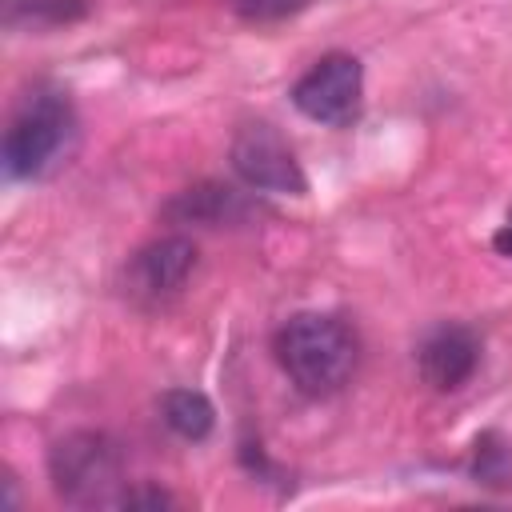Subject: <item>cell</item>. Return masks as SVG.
<instances>
[{"label":"cell","mask_w":512,"mask_h":512,"mask_svg":"<svg viewBox=\"0 0 512 512\" xmlns=\"http://www.w3.org/2000/svg\"><path fill=\"white\" fill-rule=\"evenodd\" d=\"M272 352L296 392L324 400L352 380L360 360V340L332 312H296L276 328Z\"/></svg>","instance_id":"1"},{"label":"cell","mask_w":512,"mask_h":512,"mask_svg":"<svg viewBox=\"0 0 512 512\" xmlns=\"http://www.w3.org/2000/svg\"><path fill=\"white\" fill-rule=\"evenodd\" d=\"M76 148V108L56 88L28 92L4 128V172L12 180H40L56 172Z\"/></svg>","instance_id":"2"},{"label":"cell","mask_w":512,"mask_h":512,"mask_svg":"<svg viewBox=\"0 0 512 512\" xmlns=\"http://www.w3.org/2000/svg\"><path fill=\"white\" fill-rule=\"evenodd\" d=\"M48 476L56 496L76 508H120L128 492L120 444L88 428L68 432L48 448Z\"/></svg>","instance_id":"3"},{"label":"cell","mask_w":512,"mask_h":512,"mask_svg":"<svg viewBox=\"0 0 512 512\" xmlns=\"http://www.w3.org/2000/svg\"><path fill=\"white\" fill-rule=\"evenodd\" d=\"M364 100V68L348 52H328L320 56L296 84H292V104L316 124L328 128H348L360 116Z\"/></svg>","instance_id":"4"},{"label":"cell","mask_w":512,"mask_h":512,"mask_svg":"<svg viewBox=\"0 0 512 512\" xmlns=\"http://www.w3.org/2000/svg\"><path fill=\"white\" fill-rule=\"evenodd\" d=\"M232 168L256 192H272V196H304L308 192V176H304L296 152L268 120H248L236 128Z\"/></svg>","instance_id":"5"},{"label":"cell","mask_w":512,"mask_h":512,"mask_svg":"<svg viewBox=\"0 0 512 512\" xmlns=\"http://www.w3.org/2000/svg\"><path fill=\"white\" fill-rule=\"evenodd\" d=\"M192 268H196V244L188 236H160L128 260L124 292L144 308H160L184 292Z\"/></svg>","instance_id":"6"},{"label":"cell","mask_w":512,"mask_h":512,"mask_svg":"<svg viewBox=\"0 0 512 512\" xmlns=\"http://www.w3.org/2000/svg\"><path fill=\"white\" fill-rule=\"evenodd\" d=\"M416 368L432 392H460L480 368V336L468 324H436L416 348Z\"/></svg>","instance_id":"7"},{"label":"cell","mask_w":512,"mask_h":512,"mask_svg":"<svg viewBox=\"0 0 512 512\" xmlns=\"http://www.w3.org/2000/svg\"><path fill=\"white\" fill-rule=\"evenodd\" d=\"M248 212L244 196L236 188H224V184H200V188H188L180 192L172 204H168V216L176 220H196V224H224V220H240Z\"/></svg>","instance_id":"8"},{"label":"cell","mask_w":512,"mask_h":512,"mask_svg":"<svg viewBox=\"0 0 512 512\" xmlns=\"http://www.w3.org/2000/svg\"><path fill=\"white\" fill-rule=\"evenodd\" d=\"M160 416L180 440H204L212 432V424H216L212 400L204 392H196V388H168L160 396Z\"/></svg>","instance_id":"9"},{"label":"cell","mask_w":512,"mask_h":512,"mask_svg":"<svg viewBox=\"0 0 512 512\" xmlns=\"http://www.w3.org/2000/svg\"><path fill=\"white\" fill-rule=\"evenodd\" d=\"M88 16V0H4L8 32H44Z\"/></svg>","instance_id":"10"},{"label":"cell","mask_w":512,"mask_h":512,"mask_svg":"<svg viewBox=\"0 0 512 512\" xmlns=\"http://www.w3.org/2000/svg\"><path fill=\"white\" fill-rule=\"evenodd\" d=\"M472 480L484 488H508L512 484V444L500 432H480L472 444Z\"/></svg>","instance_id":"11"},{"label":"cell","mask_w":512,"mask_h":512,"mask_svg":"<svg viewBox=\"0 0 512 512\" xmlns=\"http://www.w3.org/2000/svg\"><path fill=\"white\" fill-rule=\"evenodd\" d=\"M308 4H316V0H236V12L252 24H276V20L304 12Z\"/></svg>","instance_id":"12"},{"label":"cell","mask_w":512,"mask_h":512,"mask_svg":"<svg viewBox=\"0 0 512 512\" xmlns=\"http://www.w3.org/2000/svg\"><path fill=\"white\" fill-rule=\"evenodd\" d=\"M168 504H176V500L160 488H128L120 500V508H168Z\"/></svg>","instance_id":"13"},{"label":"cell","mask_w":512,"mask_h":512,"mask_svg":"<svg viewBox=\"0 0 512 512\" xmlns=\"http://www.w3.org/2000/svg\"><path fill=\"white\" fill-rule=\"evenodd\" d=\"M492 248H496L500 256H508V260H512V208H508L504 224L496 228V236H492Z\"/></svg>","instance_id":"14"}]
</instances>
